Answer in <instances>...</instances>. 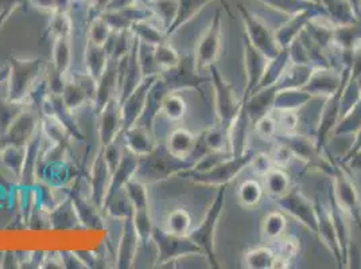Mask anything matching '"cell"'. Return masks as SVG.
Instances as JSON below:
<instances>
[{
  "mask_svg": "<svg viewBox=\"0 0 361 269\" xmlns=\"http://www.w3.org/2000/svg\"><path fill=\"white\" fill-rule=\"evenodd\" d=\"M25 156H26V147L6 146L0 150V161L13 173V175L18 180H20V175H22Z\"/></svg>",
  "mask_w": 361,
  "mask_h": 269,
  "instance_id": "obj_41",
  "label": "cell"
},
{
  "mask_svg": "<svg viewBox=\"0 0 361 269\" xmlns=\"http://www.w3.org/2000/svg\"><path fill=\"white\" fill-rule=\"evenodd\" d=\"M41 115H47V116L54 118L75 140L82 142L85 139V136L82 134L80 127L75 123L73 113L65 106L59 94H49V97L46 99L45 103L41 108Z\"/></svg>",
  "mask_w": 361,
  "mask_h": 269,
  "instance_id": "obj_19",
  "label": "cell"
},
{
  "mask_svg": "<svg viewBox=\"0 0 361 269\" xmlns=\"http://www.w3.org/2000/svg\"><path fill=\"white\" fill-rule=\"evenodd\" d=\"M112 35V30L106 25V20L100 15L93 16L90 19L88 25V41L90 44L97 46H104L108 44Z\"/></svg>",
  "mask_w": 361,
  "mask_h": 269,
  "instance_id": "obj_47",
  "label": "cell"
},
{
  "mask_svg": "<svg viewBox=\"0 0 361 269\" xmlns=\"http://www.w3.org/2000/svg\"><path fill=\"white\" fill-rule=\"evenodd\" d=\"M29 108L27 101H13L0 96V139Z\"/></svg>",
  "mask_w": 361,
  "mask_h": 269,
  "instance_id": "obj_31",
  "label": "cell"
},
{
  "mask_svg": "<svg viewBox=\"0 0 361 269\" xmlns=\"http://www.w3.org/2000/svg\"><path fill=\"white\" fill-rule=\"evenodd\" d=\"M270 113L262 116L260 119L255 121L256 131L259 136L264 140H271L276 136V121Z\"/></svg>",
  "mask_w": 361,
  "mask_h": 269,
  "instance_id": "obj_52",
  "label": "cell"
},
{
  "mask_svg": "<svg viewBox=\"0 0 361 269\" xmlns=\"http://www.w3.org/2000/svg\"><path fill=\"white\" fill-rule=\"evenodd\" d=\"M281 264H288L276 254L266 246H257L248 251L244 256V267L250 269L283 268Z\"/></svg>",
  "mask_w": 361,
  "mask_h": 269,
  "instance_id": "obj_30",
  "label": "cell"
},
{
  "mask_svg": "<svg viewBox=\"0 0 361 269\" xmlns=\"http://www.w3.org/2000/svg\"><path fill=\"white\" fill-rule=\"evenodd\" d=\"M278 142H279V140H278ZM269 156H270V159L272 161V163H274L275 167L283 168L285 165H288L291 156H294V155H293V152L287 147L285 143L279 142L278 144H275V146L272 147V150H271L270 154H269Z\"/></svg>",
  "mask_w": 361,
  "mask_h": 269,
  "instance_id": "obj_53",
  "label": "cell"
},
{
  "mask_svg": "<svg viewBox=\"0 0 361 269\" xmlns=\"http://www.w3.org/2000/svg\"><path fill=\"white\" fill-rule=\"evenodd\" d=\"M257 155L255 151H245L239 156H228L217 162L204 171H193L190 168L180 171L177 177L201 184V186H213L221 187L226 186L235 177H238L243 168L251 165Z\"/></svg>",
  "mask_w": 361,
  "mask_h": 269,
  "instance_id": "obj_1",
  "label": "cell"
},
{
  "mask_svg": "<svg viewBox=\"0 0 361 269\" xmlns=\"http://www.w3.org/2000/svg\"><path fill=\"white\" fill-rule=\"evenodd\" d=\"M7 75H8V65L0 68V85L7 80Z\"/></svg>",
  "mask_w": 361,
  "mask_h": 269,
  "instance_id": "obj_57",
  "label": "cell"
},
{
  "mask_svg": "<svg viewBox=\"0 0 361 269\" xmlns=\"http://www.w3.org/2000/svg\"><path fill=\"white\" fill-rule=\"evenodd\" d=\"M159 77L171 93L185 89H200V85L209 80L198 75L195 68H188L185 60H180V65L176 68L161 72Z\"/></svg>",
  "mask_w": 361,
  "mask_h": 269,
  "instance_id": "obj_16",
  "label": "cell"
},
{
  "mask_svg": "<svg viewBox=\"0 0 361 269\" xmlns=\"http://www.w3.org/2000/svg\"><path fill=\"white\" fill-rule=\"evenodd\" d=\"M121 139L124 147L139 158L150 155L158 147L154 136L151 134V130L137 123L123 131Z\"/></svg>",
  "mask_w": 361,
  "mask_h": 269,
  "instance_id": "obj_20",
  "label": "cell"
},
{
  "mask_svg": "<svg viewBox=\"0 0 361 269\" xmlns=\"http://www.w3.org/2000/svg\"><path fill=\"white\" fill-rule=\"evenodd\" d=\"M212 0H178V10L171 26L166 31L167 38L188 23L193 16L197 15Z\"/></svg>",
  "mask_w": 361,
  "mask_h": 269,
  "instance_id": "obj_33",
  "label": "cell"
},
{
  "mask_svg": "<svg viewBox=\"0 0 361 269\" xmlns=\"http://www.w3.org/2000/svg\"><path fill=\"white\" fill-rule=\"evenodd\" d=\"M44 134L39 130L37 131V134L32 136L30 142L26 146V156H25V163L22 168V175H20V186L23 189H31L35 183L37 178V167L38 162L41 159V154H42V144H44Z\"/></svg>",
  "mask_w": 361,
  "mask_h": 269,
  "instance_id": "obj_22",
  "label": "cell"
},
{
  "mask_svg": "<svg viewBox=\"0 0 361 269\" xmlns=\"http://www.w3.org/2000/svg\"><path fill=\"white\" fill-rule=\"evenodd\" d=\"M82 63L85 68L87 75L96 82L102 78V75H104L106 66L109 63V53L106 49V46H97L90 44V41H87L84 51H82Z\"/></svg>",
  "mask_w": 361,
  "mask_h": 269,
  "instance_id": "obj_26",
  "label": "cell"
},
{
  "mask_svg": "<svg viewBox=\"0 0 361 269\" xmlns=\"http://www.w3.org/2000/svg\"><path fill=\"white\" fill-rule=\"evenodd\" d=\"M0 187L1 189H7V187L10 189V182L6 180V177L1 173H0Z\"/></svg>",
  "mask_w": 361,
  "mask_h": 269,
  "instance_id": "obj_58",
  "label": "cell"
},
{
  "mask_svg": "<svg viewBox=\"0 0 361 269\" xmlns=\"http://www.w3.org/2000/svg\"><path fill=\"white\" fill-rule=\"evenodd\" d=\"M73 49L72 38H56L53 39L51 49V70L56 75H69L72 62H73Z\"/></svg>",
  "mask_w": 361,
  "mask_h": 269,
  "instance_id": "obj_29",
  "label": "cell"
},
{
  "mask_svg": "<svg viewBox=\"0 0 361 269\" xmlns=\"http://www.w3.org/2000/svg\"><path fill=\"white\" fill-rule=\"evenodd\" d=\"M159 112H162L170 121H180L188 112V105L178 92H173L162 100Z\"/></svg>",
  "mask_w": 361,
  "mask_h": 269,
  "instance_id": "obj_42",
  "label": "cell"
},
{
  "mask_svg": "<svg viewBox=\"0 0 361 269\" xmlns=\"http://www.w3.org/2000/svg\"><path fill=\"white\" fill-rule=\"evenodd\" d=\"M133 223H134V226H135L137 237L140 239V244H142V245L147 244V241L151 239L152 230H154V225H152V218H151L150 214V208L134 210Z\"/></svg>",
  "mask_w": 361,
  "mask_h": 269,
  "instance_id": "obj_49",
  "label": "cell"
},
{
  "mask_svg": "<svg viewBox=\"0 0 361 269\" xmlns=\"http://www.w3.org/2000/svg\"><path fill=\"white\" fill-rule=\"evenodd\" d=\"M93 94L94 88H88L84 82H81L80 78L71 73L66 75L61 99L72 113L78 111L88 100H93Z\"/></svg>",
  "mask_w": 361,
  "mask_h": 269,
  "instance_id": "obj_24",
  "label": "cell"
},
{
  "mask_svg": "<svg viewBox=\"0 0 361 269\" xmlns=\"http://www.w3.org/2000/svg\"><path fill=\"white\" fill-rule=\"evenodd\" d=\"M133 44H134V35L131 31L112 32L106 45V49L109 53V60L119 62L123 57H126L131 51Z\"/></svg>",
  "mask_w": 361,
  "mask_h": 269,
  "instance_id": "obj_35",
  "label": "cell"
},
{
  "mask_svg": "<svg viewBox=\"0 0 361 269\" xmlns=\"http://www.w3.org/2000/svg\"><path fill=\"white\" fill-rule=\"evenodd\" d=\"M264 195V187L256 180H244L238 190V199L243 208L251 209L260 204Z\"/></svg>",
  "mask_w": 361,
  "mask_h": 269,
  "instance_id": "obj_40",
  "label": "cell"
},
{
  "mask_svg": "<svg viewBox=\"0 0 361 269\" xmlns=\"http://www.w3.org/2000/svg\"><path fill=\"white\" fill-rule=\"evenodd\" d=\"M49 225L53 230H71L81 226L69 195L49 213Z\"/></svg>",
  "mask_w": 361,
  "mask_h": 269,
  "instance_id": "obj_28",
  "label": "cell"
},
{
  "mask_svg": "<svg viewBox=\"0 0 361 269\" xmlns=\"http://www.w3.org/2000/svg\"><path fill=\"white\" fill-rule=\"evenodd\" d=\"M154 57L161 72L176 68L177 65H180L182 60L180 53L169 44V41L158 46H154Z\"/></svg>",
  "mask_w": 361,
  "mask_h": 269,
  "instance_id": "obj_45",
  "label": "cell"
},
{
  "mask_svg": "<svg viewBox=\"0 0 361 269\" xmlns=\"http://www.w3.org/2000/svg\"><path fill=\"white\" fill-rule=\"evenodd\" d=\"M41 113L32 108H29L0 139V150L6 146H16L26 147L27 143L32 139L39 130Z\"/></svg>",
  "mask_w": 361,
  "mask_h": 269,
  "instance_id": "obj_13",
  "label": "cell"
},
{
  "mask_svg": "<svg viewBox=\"0 0 361 269\" xmlns=\"http://www.w3.org/2000/svg\"><path fill=\"white\" fill-rule=\"evenodd\" d=\"M244 68L247 73V89L244 96L248 97L255 92L270 63V58L256 47L244 34Z\"/></svg>",
  "mask_w": 361,
  "mask_h": 269,
  "instance_id": "obj_12",
  "label": "cell"
},
{
  "mask_svg": "<svg viewBox=\"0 0 361 269\" xmlns=\"http://www.w3.org/2000/svg\"><path fill=\"white\" fill-rule=\"evenodd\" d=\"M262 1L291 16L300 14L306 10H313L321 6V3H316L313 0H262Z\"/></svg>",
  "mask_w": 361,
  "mask_h": 269,
  "instance_id": "obj_46",
  "label": "cell"
},
{
  "mask_svg": "<svg viewBox=\"0 0 361 269\" xmlns=\"http://www.w3.org/2000/svg\"><path fill=\"white\" fill-rule=\"evenodd\" d=\"M151 239L157 246V260L158 267L166 265L177 258L190 256V254H202L201 249L192 241L189 236H176L169 233L164 227H155L152 230Z\"/></svg>",
  "mask_w": 361,
  "mask_h": 269,
  "instance_id": "obj_6",
  "label": "cell"
},
{
  "mask_svg": "<svg viewBox=\"0 0 361 269\" xmlns=\"http://www.w3.org/2000/svg\"><path fill=\"white\" fill-rule=\"evenodd\" d=\"M221 10H217L209 27L202 34L196 46L193 66L198 75L201 73V70L211 68L219 60L221 54Z\"/></svg>",
  "mask_w": 361,
  "mask_h": 269,
  "instance_id": "obj_7",
  "label": "cell"
},
{
  "mask_svg": "<svg viewBox=\"0 0 361 269\" xmlns=\"http://www.w3.org/2000/svg\"><path fill=\"white\" fill-rule=\"evenodd\" d=\"M200 137L186 128H176L167 136L165 149L171 156L180 161H190L196 154Z\"/></svg>",
  "mask_w": 361,
  "mask_h": 269,
  "instance_id": "obj_21",
  "label": "cell"
},
{
  "mask_svg": "<svg viewBox=\"0 0 361 269\" xmlns=\"http://www.w3.org/2000/svg\"><path fill=\"white\" fill-rule=\"evenodd\" d=\"M164 229L176 236H189L192 230V215L188 210L177 208L167 214Z\"/></svg>",
  "mask_w": 361,
  "mask_h": 269,
  "instance_id": "obj_36",
  "label": "cell"
},
{
  "mask_svg": "<svg viewBox=\"0 0 361 269\" xmlns=\"http://www.w3.org/2000/svg\"><path fill=\"white\" fill-rule=\"evenodd\" d=\"M139 159H140L139 156H136L133 152H130L126 149L121 163L116 167V170L112 173L104 204L109 198H112L116 193L123 190V187L126 186V183L128 180L135 177L137 167H139Z\"/></svg>",
  "mask_w": 361,
  "mask_h": 269,
  "instance_id": "obj_25",
  "label": "cell"
},
{
  "mask_svg": "<svg viewBox=\"0 0 361 269\" xmlns=\"http://www.w3.org/2000/svg\"><path fill=\"white\" fill-rule=\"evenodd\" d=\"M158 75H151L143 78V81L133 90L121 103V121H123V131L130 128L131 125L136 124L142 118L146 104L147 97L152 84L158 78ZM121 131V132H123Z\"/></svg>",
  "mask_w": 361,
  "mask_h": 269,
  "instance_id": "obj_10",
  "label": "cell"
},
{
  "mask_svg": "<svg viewBox=\"0 0 361 269\" xmlns=\"http://www.w3.org/2000/svg\"><path fill=\"white\" fill-rule=\"evenodd\" d=\"M278 115L274 116L276 121V134L295 132L300 125V116L294 109H276Z\"/></svg>",
  "mask_w": 361,
  "mask_h": 269,
  "instance_id": "obj_51",
  "label": "cell"
},
{
  "mask_svg": "<svg viewBox=\"0 0 361 269\" xmlns=\"http://www.w3.org/2000/svg\"><path fill=\"white\" fill-rule=\"evenodd\" d=\"M154 13L159 16L162 22V29L166 31L171 26L178 10V0H154Z\"/></svg>",
  "mask_w": 361,
  "mask_h": 269,
  "instance_id": "obj_50",
  "label": "cell"
},
{
  "mask_svg": "<svg viewBox=\"0 0 361 269\" xmlns=\"http://www.w3.org/2000/svg\"><path fill=\"white\" fill-rule=\"evenodd\" d=\"M3 15V3H1V0H0V18Z\"/></svg>",
  "mask_w": 361,
  "mask_h": 269,
  "instance_id": "obj_60",
  "label": "cell"
},
{
  "mask_svg": "<svg viewBox=\"0 0 361 269\" xmlns=\"http://www.w3.org/2000/svg\"><path fill=\"white\" fill-rule=\"evenodd\" d=\"M32 7L44 11V13H56L59 10V6H57V0H29Z\"/></svg>",
  "mask_w": 361,
  "mask_h": 269,
  "instance_id": "obj_56",
  "label": "cell"
},
{
  "mask_svg": "<svg viewBox=\"0 0 361 269\" xmlns=\"http://www.w3.org/2000/svg\"><path fill=\"white\" fill-rule=\"evenodd\" d=\"M39 127L45 139L49 140V143H51L53 147H57L61 150H65L69 146L71 139H73L60 123L51 116L41 115Z\"/></svg>",
  "mask_w": 361,
  "mask_h": 269,
  "instance_id": "obj_32",
  "label": "cell"
},
{
  "mask_svg": "<svg viewBox=\"0 0 361 269\" xmlns=\"http://www.w3.org/2000/svg\"><path fill=\"white\" fill-rule=\"evenodd\" d=\"M46 34L53 39L56 38H72L73 35V19L68 11L57 10L51 14Z\"/></svg>",
  "mask_w": 361,
  "mask_h": 269,
  "instance_id": "obj_37",
  "label": "cell"
},
{
  "mask_svg": "<svg viewBox=\"0 0 361 269\" xmlns=\"http://www.w3.org/2000/svg\"><path fill=\"white\" fill-rule=\"evenodd\" d=\"M0 264H1V261H0Z\"/></svg>",
  "mask_w": 361,
  "mask_h": 269,
  "instance_id": "obj_61",
  "label": "cell"
},
{
  "mask_svg": "<svg viewBox=\"0 0 361 269\" xmlns=\"http://www.w3.org/2000/svg\"><path fill=\"white\" fill-rule=\"evenodd\" d=\"M99 143L102 149H106L123 131L121 103L118 97H114L99 113Z\"/></svg>",
  "mask_w": 361,
  "mask_h": 269,
  "instance_id": "obj_15",
  "label": "cell"
},
{
  "mask_svg": "<svg viewBox=\"0 0 361 269\" xmlns=\"http://www.w3.org/2000/svg\"><path fill=\"white\" fill-rule=\"evenodd\" d=\"M69 196L72 198V202H73V206H75L77 217L80 220L81 227L102 229L104 226L103 218L100 217L102 210L96 208L90 199L82 196V194L80 193V189H78V182L73 186V189H71Z\"/></svg>",
  "mask_w": 361,
  "mask_h": 269,
  "instance_id": "obj_23",
  "label": "cell"
},
{
  "mask_svg": "<svg viewBox=\"0 0 361 269\" xmlns=\"http://www.w3.org/2000/svg\"><path fill=\"white\" fill-rule=\"evenodd\" d=\"M192 165V161H180L171 156L166 149L161 151L159 147H157L150 155L139 159L135 177L147 184L177 177L180 171H185Z\"/></svg>",
  "mask_w": 361,
  "mask_h": 269,
  "instance_id": "obj_4",
  "label": "cell"
},
{
  "mask_svg": "<svg viewBox=\"0 0 361 269\" xmlns=\"http://www.w3.org/2000/svg\"><path fill=\"white\" fill-rule=\"evenodd\" d=\"M282 209L293 215L295 220L301 221L313 233L318 232V214L316 205H313L301 192L290 190L287 194L276 198Z\"/></svg>",
  "mask_w": 361,
  "mask_h": 269,
  "instance_id": "obj_11",
  "label": "cell"
},
{
  "mask_svg": "<svg viewBox=\"0 0 361 269\" xmlns=\"http://www.w3.org/2000/svg\"><path fill=\"white\" fill-rule=\"evenodd\" d=\"M238 10L240 11L241 19L245 26L244 34L250 38V41L270 60L278 57L283 49L276 42L275 32L270 30L267 23L250 13L243 4H238Z\"/></svg>",
  "mask_w": 361,
  "mask_h": 269,
  "instance_id": "obj_8",
  "label": "cell"
},
{
  "mask_svg": "<svg viewBox=\"0 0 361 269\" xmlns=\"http://www.w3.org/2000/svg\"><path fill=\"white\" fill-rule=\"evenodd\" d=\"M130 31L139 38L140 42H145L147 45L158 46L169 39L165 31H162L161 29H158L157 26L151 25L149 20L136 22L131 26Z\"/></svg>",
  "mask_w": 361,
  "mask_h": 269,
  "instance_id": "obj_38",
  "label": "cell"
},
{
  "mask_svg": "<svg viewBox=\"0 0 361 269\" xmlns=\"http://www.w3.org/2000/svg\"><path fill=\"white\" fill-rule=\"evenodd\" d=\"M61 261L63 268L69 269H80L85 268L84 264L81 263V260L77 257V254L73 252H68V251H61L60 252Z\"/></svg>",
  "mask_w": 361,
  "mask_h": 269,
  "instance_id": "obj_55",
  "label": "cell"
},
{
  "mask_svg": "<svg viewBox=\"0 0 361 269\" xmlns=\"http://www.w3.org/2000/svg\"><path fill=\"white\" fill-rule=\"evenodd\" d=\"M286 227V217L281 211H271L263 220L262 234L264 239H281Z\"/></svg>",
  "mask_w": 361,
  "mask_h": 269,
  "instance_id": "obj_44",
  "label": "cell"
},
{
  "mask_svg": "<svg viewBox=\"0 0 361 269\" xmlns=\"http://www.w3.org/2000/svg\"><path fill=\"white\" fill-rule=\"evenodd\" d=\"M111 177L112 173L106 165L104 151L100 147L90 167V201L100 210L104 206Z\"/></svg>",
  "mask_w": 361,
  "mask_h": 269,
  "instance_id": "obj_14",
  "label": "cell"
},
{
  "mask_svg": "<svg viewBox=\"0 0 361 269\" xmlns=\"http://www.w3.org/2000/svg\"><path fill=\"white\" fill-rule=\"evenodd\" d=\"M331 177L334 178L331 186L336 198L348 211L350 218L359 225L361 230V202L356 184L352 182L345 170H343L340 165H334V173Z\"/></svg>",
  "mask_w": 361,
  "mask_h": 269,
  "instance_id": "obj_9",
  "label": "cell"
},
{
  "mask_svg": "<svg viewBox=\"0 0 361 269\" xmlns=\"http://www.w3.org/2000/svg\"><path fill=\"white\" fill-rule=\"evenodd\" d=\"M140 245V239L137 237L135 226L133 218H127L123 221L121 236L116 251L115 267L119 269H128L133 267L135 261L136 254Z\"/></svg>",
  "mask_w": 361,
  "mask_h": 269,
  "instance_id": "obj_17",
  "label": "cell"
},
{
  "mask_svg": "<svg viewBox=\"0 0 361 269\" xmlns=\"http://www.w3.org/2000/svg\"><path fill=\"white\" fill-rule=\"evenodd\" d=\"M223 4H224V7H226V11L229 14V16L231 18H233V15H232V11H231V8H229V4H228V1L226 0H220Z\"/></svg>",
  "mask_w": 361,
  "mask_h": 269,
  "instance_id": "obj_59",
  "label": "cell"
},
{
  "mask_svg": "<svg viewBox=\"0 0 361 269\" xmlns=\"http://www.w3.org/2000/svg\"><path fill=\"white\" fill-rule=\"evenodd\" d=\"M226 187L221 186L219 187V193L213 202L207 210V214L201 224L197 226L196 229L190 230L189 237L196 244L197 246L201 249L202 254L207 257L209 261L212 268H219V261L216 257V251H214V234H216V227L219 224V220L221 217V213L226 205Z\"/></svg>",
  "mask_w": 361,
  "mask_h": 269,
  "instance_id": "obj_3",
  "label": "cell"
},
{
  "mask_svg": "<svg viewBox=\"0 0 361 269\" xmlns=\"http://www.w3.org/2000/svg\"><path fill=\"white\" fill-rule=\"evenodd\" d=\"M341 85L343 84L340 81V75H337L328 66H325V68L316 69L310 75L307 84L302 89L309 92L312 96L313 94L331 96L341 88Z\"/></svg>",
  "mask_w": 361,
  "mask_h": 269,
  "instance_id": "obj_27",
  "label": "cell"
},
{
  "mask_svg": "<svg viewBox=\"0 0 361 269\" xmlns=\"http://www.w3.org/2000/svg\"><path fill=\"white\" fill-rule=\"evenodd\" d=\"M118 97V62L109 60L104 75L96 82L93 94V112L96 116L103 111L108 101Z\"/></svg>",
  "mask_w": 361,
  "mask_h": 269,
  "instance_id": "obj_18",
  "label": "cell"
},
{
  "mask_svg": "<svg viewBox=\"0 0 361 269\" xmlns=\"http://www.w3.org/2000/svg\"><path fill=\"white\" fill-rule=\"evenodd\" d=\"M263 177L267 192L275 198H281L291 190L288 175L279 167H272Z\"/></svg>",
  "mask_w": 361,
  "mask_h": 269,
  "instance_id": "obj_39",
  "label": "cell"
},
{
  "mask_svg": "<svg viewBox=\"0 0 361 269\" xmlns=\"http://www.w3.org/2000/svg\"><path fill=\"white\" fill-rule=\"evenodd\" d=\"M209 69H211L212 85L214 89V99H216L217 125L226 130L229 134L231 125L240 113L244 100L239 101L236 99L232 85L221 75L214 65H212Z\"/></svg>",
  "mask_w": 361,
  "mask_h": 269,
  "instance_id": "obj_5",
  "label": "cell"
},
{
  "mask_svg": "<svg viewBox=\"0 0 361 269\" xmlns=\"http://www.w3.org/2000/svg\"><path fill=\"white\" fill-rule=\"evenodd\" d=\"M102 211L106 213L108 217L123 223L127 218H133V215H134V206L130 202L128 196H127L124 189H123L119 193H116L112 198H109L106 201Z\"/></svg>",
  "mask_w": 361,
  "mask_h": 269,
  "instance_id": "obj_34",
  "label": "cell"
},
{
  "mask_svg": "<svg viewBox=\"0 0 361 269\" xmlns=\"http://www.w3.org/2000/svg\"><path fill=\"white\" fill-rule=\"evenodd\" d=\"M298 251V244L293 239H285L281 241L278 251H274L278 257H281L285 261H290L291 257H294Z\"/></svg>",
  "mask_w": 361,
  "mask_h": 269,
  "instance_id": "obj_54",
  "label": "cell"
},
{
  "mask_svg": "<svg viewBox=\"0 0 361 269\" xmlns=\"http://www.w3.org/2000/svg\"><path fill=\"white\" fill-rule=\"evenodd\" d=\"M137 61H139V66H140L143 78L151 77V75H158L161 73L155 57H154V46L147 45V44L139 41Z\"/></svg>",
  "mask_w": 361,
  "mask_h": 269,
  "instance_id": "obj_48",
  "label": "cell"
},
{
  "mask_svg": "<svg viewBox=\"0 0 361 269\" xmlns=\"http://www.w3.org/2000/svg\"><path fill=\"white\" fill-rule=\"evenodd\" d=\"M7 75V94L6 97L13 101H27L32 87L45 75V61L35 58H16L8 60Z\"/></svg>",
  "mask_w": 361,
  "mask_h": 269,
  "instance_id": "obj_2",
  "label": "cell"
},
{
  "mask_svg": "<svg viewBox=\"0 0 361 269\" xmlns=\"http://www.w3.org/2000/svg\"><path fill=\"white\" fill-rule=\"evenodd\" d=\"M126 194L128 196L130 202L133 204L134 210L145 209V208H150L149 205V192H147V184L140 180H137L136 177L131 178L126 183V186L123 187Z\"/></svg>",
  "mask_w": 361,
  "mask_h": 269,
  "instance_id": "obj_43",
  "label": "cell"
}]
</instances>
